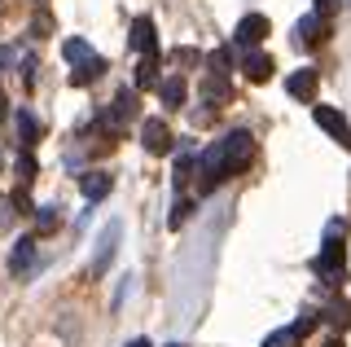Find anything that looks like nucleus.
Instances as JSON below:
<instances>
[{"mask_svg": "<svg viewBox=\"0 0 351 347\" xmlns=\"http://www.w3.org/2000/svg\"><path fill=\"white\" fill-rule=\"evenodd\" d=\"M250 154H255V141H250V132H241V128L228 132L224 141H215V145L197 158V167H202V189H215L224 176H233L237 167H246Z\"/></svg>", "mask_w": 351, "mask_h": 347, "instance_id": "nucleus-1", "label": "nucleus"}, {"mask_svg": "<svg viewBox=\"0 0 351 347\" xmlns=\"http://www.w3.org/2000/svg\"><path fill=\"white\" fill-rule=\"evenodd\" d=\"M343 264H347V255H343V237H325V251L316 255V277L334 286V281L343 277Z\"/></svg>", "mask_w": 351, "mask_h": 347, "instance_id": "nucleus-2", "label": "nucleus"}, {"mask_svg": "<svg viewBox=\"0 0 351 347\" xmlns=\"http://www.w3.org/2000/svg\"><path fill=\"white\" fill-rule=\"evenodd\" d=\"M136 110H141V97H136V88H123V93L114 97V106H110V115L101 119V128L119 132V128H123L128 119H136Z\"/></svg>", "mask_w": 351, "mask_h": 347, "instance_id": "nucleus-3", "label": "nucleus"}, {"mask_svg": "<svg viewBox=\"0 0 351 347\" xmlns=\"http://www.w3.org/2000/svg\"><path fill=\"white\" fill-rule=\"evenodd\" d=\"M316 321H321V317H316V312H303V317L294 321V325H285V330L268 334V343H263V347H299V343H303V334L312 330Z\"/></svg>", "mask_w": 351, "mask_h": 347, "instance_id": "nucleus-4", "label": "nucleus"}, {"mask_svg": "<svg viewBox=\"0 0 351 347\" xmlns=\"http://www.w3.org/2000/svg\"><path fill=\"white\" fill-rule=\"evenodd\" d=\"M114 251H119V224H106V229H101V242H97V255H93V268H88V273L101 277L106 268H110V259H114Z\"/></svg>", "mask_w": 351, "mask_h": 347, "instance_id": "nucleus-5", "label": "nucleus"}, {"mask_svg": "<svg viewBox=\"0 0 351 347\" xmlns=\"http://www.w3.org/2000/svg\"><path fill=\"white\" fill-rule=\"evenodd\" d=\"M141 141H145L149 154H167L171 149V128L162 123V119H145V123H141Z\"/></svg>", "mask_w": 351, "mask_h": 347, "instance_id": "nucleus-6", "label": "nucleus"}, {"mask_svg": "<svg viewBox=\"0 0 351 347\" xmlns=\"http://www.w3.org/2000/svg\"><path fill=\"white\" fill-rule=\"evenodd\" d=\"M316 123H321V128H325V132L334 136L343 149H351V128H347V119L338 115V110H329V106H316Z\"/></svg>", "mask_w": 351, "mask_h": 347, "instance_id": "nucleus-7", "label": "nucleus"}, {"mask_svg": "<svg viewBox=\"0 0 351 347\" xmlns=\"http://www.w3.org/2000/svg\"><path fill=\"white\" fill-rule=\"evenodd\" d=\"M263 36H268V18H263V14H246L237 23V31H233V40H237V45H246V49H255Z\"/></svg>", "mask_w": 351, "mask_h": 347, "instance_id": "nucleus-8", "label": "nucleus"}, {"mask_svg": "<svg viewBox=\"0 0 351 347\" xmlns=\"http://www.w3.org/2000/svg\"><path fill=\"white\" fill-rule=\"evenodd\" d=\"M128 45L136 49V53H145V58H154V53H158V31H154V23H149V18H136V23H132V36H128Z\"/></svg>", "mask_w": 351, "mask_h": 347, "instance_id": "nucleus-9", "label": "nucleus"}, {"mask_svg": "<svg viewBox=\"0 0 351 347\" xmlns=\"http://www.w3.org/2000/svg\"><path fill=\"white\" fill-rule=\"evenodd\" d=\"M36 264V237H18L14 242V255H9V273H27V268Z\"/></svg>", "mask_w": 351, "mask_h": 347, "instance_id": "nucleus-10", "label": "nucleus"}, {"mask_svg": "<svg viewBox=\"0 0 351 347\" xmlns=\"http://www.w3.org/2000/svg\"><path fill=\"white\" fill-rule=\"evenodd\" d=\"M321 40H325V18H316V14L299 18V27H294V45H321Z\"/></svg>", "mask_w": 351, "mask_h": 347, "instance_id": "nucleus-11", "label": "nucleus"}, {"mask_svg": "<svg viewBox=\"0 0 351 347\" xmlns=\"http://www.w3.org/2000/svg\"><path fill=\"white\" fill-rule=\"evenodd\" d=\"M241 71H246V80L250 84H263V80H272V58L268 53H246V62H241Z\"/></svg>", "mask_w": 351, "mask_h": 347, "instance_id": "nucleus-12", "label": "nucleus"}, {"mask_svg": "<svg viewBox=\"0 0 351 347\" xmlns=\"http://www.w3.org/2000/svg\"><path fill=\"white\" fill-rule=\"evenodd\" d=\"M158 97H162V106L176 110V106H184V97H189V84H184L180 75H167V80L158 84Z\"/></svg>", "mask_w": 351, "mask_h": 347, "instance_id": "nucleus-13", "label": "nucleus"}, {"mask_svg": "<svg viewBox=\"0 0 351 347\" xmlns=\"http://www.w3.org/2000/svg\"><path fill=\"white\" fill-rule=\"evenodd\" d=\"M110 185H114V180H110L106 171H88V176L80 180V189H84V198H88V202H101L106 193H110Z\"/></svg>", "mask_w": 351, "mask_h": 347, "instance_id": "nucleus-14", "label": "nucleus"}, {"mask_svg": "<svg viewBox=\"0 0 351 347\" xmlns=\"http://www.w3.org/2000/svg\"><path fill=\"white\" fill-rule=\"evenodd\" d=\"M101 75H106V58H97V53H93V58H88V62H80V71L71 75V84H75V88H84V84L101 80Z\"/></svg>", "mask_w": 351, "mask_h": 347, "instance_id": "nucleus-15", "label": "nucleus"}, {"mask_svg": "<svg viewBox=\"0 0 351 347\" xmlns=\"http://www.w3.org/2000/svg\"><path fill=\"white\" fill-rule=\"evenodd\" d=\"M285 88H290V97H316V71H294L290 80H285Z\"/></svg>", "mask_w": 351, "mask_h": 347, "instance_id": "nucleus-16", "label": "nucleus"}, {"mask_svg": "<svg viewBox=\"0 0 351 347\" xmlns=\"http://www.w3.org/2000/svg\"><path fill=\"white\" fill-rule=\"evenodd\" d=\"M36 136H40V119L31 110H18V141H22V149L36 145Z\"/></svg>", "mask_w": 351, "mask_h": 347, "instance_id": "nucleus-17", "label": "nucleus"}, {"mask_svg": "<svg viewBox=\"0 0 351 347\" xmlns=\"http://www.w3.org/2000/svg\"><path fill=\"white\" fill-rule=\"evenodd\" d=\"M154 84H158V53L136 67V88H154Z\"/></svg>", "mask_w": 351, "mask_h": 347, "instance_id": "nucleus-18", "label": "nucleus"}, {"mask_svg": "<svg viewBox=\"0 0 351 347\" xmlns=\"http://www.w3.org/2000/svg\"><path fill=\"white\" fill-rule=\"evenodd\" d=\"M62 58L80 67V62H88V58H93V49H88V40H66V45H62Z\"/></svg>", "mask_w": 351, "mask_h": 347, "instance_id": "nucleus-19", "label": "nucleus"}, {"mask_svg": "<svg viewBox=\"0 0 351 347\" xmlns=\"http://www.w3.org/2000/svg\"><path fill=\"white\" fill-rule=\"evenodd\" d=\"M325 321L334 325V330H347V325H351V299H343V303H334V308L325 312Z\"/></svg>", "mask_w": 351, "mask_h": 347, "instance_id": "nucleus-20", "label": "nucleus"}, {"mask_svg": "<svg viewBox=\"0 0 351 347\" xmlns=\"http://www.w3.org/2000/svg\"><path fill=\"white\" fill-rule=\"evenodd\" d=\"M36 229L40 233H53V229H58V207H40L36 211Z\"/></svg>", "mask_w": 351, "mask_h": 347, "instance_id": "nucleus-21", "label": "nucleus"}, {"mask_svg": "<svg viewBox=\"0 0 351 347\" xmlns=\"http://www.w3.org/2000/svg\"><path fill=\"white\" fill-rule=\"evenodd\" d=\"M193 163H197L193 154H180V163H176V176H171V180H176V189H180V185H184V180H189V176H193Z\"/></svg>", "mask_w": 351, "mask_h": 347, "instance_id": "nucleus-22", "label": "nucleus"}, {"mask_svg": "<svg viewBox=\"0 0 351 347\" xmlns=\"http://www.w3.org/2000/svg\"><path fill=\"white\" fill-rule=\"evenodd\" d=\"M18 176H22V185L36 180V158H31V149H22V154H18Z\"/></svg>", "mask_w": 351, "mask_h": 347, "instance_id": "nucleus-23", "label": "nucleus"}, {"mask_svg": "<svg viewBox=\"0 0 351 347\" xmlns=\"http://www.w3.org/2000/svg\"><path fill=\"white\" fill-rule=\"evenodd\" d=\"M189 211H193V202H189V198H176V207H171V220H167V224H171V229H180Z\"/></svg>", "mask_w": 351, "mask_h": 347, "instance_id": "nucleus-24", "label": "nucleus"}, {"mask_svg": "<svg viewBox=\"0 0 351 347\" xmlns=\"http://www.w3.org/2000/svg\"><path fill=\"white\" fill-rule=\"evenodd\" d=\"M228 62H233V49H228V45H224V49H215V53H211V67H215L211 75H224V71H228Z\"/></svg>", "mask_w": 351, "mask_h": 347, "instance_id": "nucleus-25", "label": "nucleus"}, {"mask_svg": "<svg viewBox=\"0 0 351 347\" xmlns=\"http://www.w3.org/2000/svg\"><path fill=\"white\" fill-rule=\"evenodd\" d=\"M338 9V0H316V18H329Z\"/></svg>", "mask_w": 351, "mask_h": 347, "instance_id": "nucleus-26", "label": "nucleus"}, {"mask_svg": "<svg viewBox=\"0 0 351 347\" xmlns=\"http://www.w3.org/2000/svg\"><path fill=\"white\" fill-rule=\"evenodd\" d=\"M128 347H149V343H145V339H132V343H128Z\"/></svg>", "mask_w": 351, "mask_h": 347, "instance_id": "nucleus-27", "label": "nucleus"}, {"mask_svg": "<svg viewBox=\"0 0 351 347\" xmlns=\"http://www.w3.org/2000/svg\"><path fill=\"white\" fill-rule=\"evenodd\" d=\"M325 347H343V339H329V343H325Z\"/></svg>", "mask_w": 351, "mask_h": 347, "instance_id": "nucleus-28", "label": "nucleus"}, {"mask_svg": "<svg viewBox=\"0 0 351 347\" xmlns=\"http://www.w3.org/2000/svg\"><path fill=\"white\" fill-rule=\"evenodd\" d=\"M0 119H5V97H0Z\"/></svg>", "mask_w": 351, "mask_h": 347, "instance_id": "nucleus-29", "label": "nucleus"}, {"mask_svg": "<svg viewBox=\"0 0 351 347\" xmlns=\"http://www.w3.org/2000/svg\"><path fill=\"white\" fill-rule=\"evenodd\" d=\"M171 347H184V343H171Z\"/></svg>", "mask_w": 351, "mask_h": 347, "instance_id": "nucleus-30", "label": "nucleus"}]
</instances>
